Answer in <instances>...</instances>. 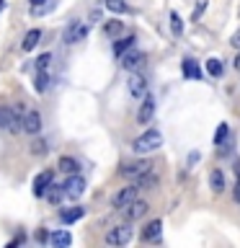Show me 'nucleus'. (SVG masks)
Segmentation results:
<instances>
[{
  "label": "nucleus",
  "instance_id": "aec40b11",
  "mask_svg": "<svg viewBox=\"0 0 240 248\" xmlns=\"http://www.w3.org/2000/svg\"><path fill=\"white\" fill-rule=\"evenodd\" d=\"M135 42H137L135 36H124V39H116V42H114V54H116V57H121V54L127 52V49H132V46H135Z\"/></svg>",
  "mask_w": 240,
  "mask_h": 248
},
{
  "label": "nucleus",
  "instance_id": "c85d7f7f",
  "mask_svg": "<svg viewBox=\"0 0 240 248\" xmlns=\"http://www.w3.org/2000/svg\"><path fill=\"white\" fill-rule=\"evenodd\" d=\"M106 8L111 13H127V3L124 0H106Z\"/></svg>",
  "mask_w": 240,
  "mask_h": 248
},
{
  "label": "nucleus",
  "instance_id": "7ed1b4c3",
  "mask_svg": "<svg viewBox=\"0 0 240 248\" xmlns=\"http://www.w3.org/2000/svg\"><path fill=\"white\" fill-rule=\"evenodd\" d=\"M62 189H65V199H80L83 191H85V178L80 173L67 176L65 184H62Z\"/></svg>",
  "mask_w": 240,
  "mask_h": 248
},
{
  "label": "nucleus",
  "instance_id": "393cba45",
  "mask_svg": "<svg viewBox=\"0 0 240 248\" xmlns=\"http://www.w3.org/2000/svg\"><path fill=\"white\" fill-rule=\"evenodd\" d=\"M222 60H217V57H212V60H207V73L212 75V78H220L222 75Z\"/></svg>",
  "mask_w": 240,
  "mask_h": 248
},
{
  "label": "nucleus",
  "instance_id": "2f4dec72",
  "mask_svg": "<svg viewBox=\"0 0 240 248\" xmlns=\"http://www.w3.org/2000/svg\"><path fill=\"white\" fill-rule=\"evenodd\" d=\"M36 243H46V240H49V232H46V230H36Z\"/></svg>",
  "mask_w": 240,
  "mask_h": 248
},
{
  "label": "nucleus",
  "instance_id": "dca6fc26",
  "mask_svg": "<svg viewBox=\"0 0 240 248\" xmlns=\"http://www.w3.org/2000/svg\"><path fill=\"white\" fill-rule=\"evenodd\" d=\"M39 39H42V31H39V29H31L29 34L23 36V42H21V49H23V52H31V49H34V46L39 44Z\"/></svg>",
  "mask_w": 240,
  "mask_h": 248
},
{
  "label": "nucleus",
  "instance_id": "2eb2a0df",
  "mask_svg": "<svg viewBox=\"0 0 240 248\" xmlns=\"http://www.w3.org/2000/svg\"><path fill=\"white\" fill-rule=\"evenodd\" d=\"M209 186H212L214 194H222L225 191V173L220 168H214L212 173H209Z\"/></svg>",
  "mask_w": 240,
  "mask_h": 248
},
{
  "label": "nucleus",
  "instance_id": "72a5a7b5",
  "mask_svg": "<svg viewBox=\"0 0 240 248\" xmlns=\"http://www.w3.org/2000/svg\"><path fill=\"white\" fill-rule=\"evenodd\" d=\"M90 21H101V11H93L90 13Z\"/></svg>",
  "mask_w": 240,
  "mask_h": 248
},
{
  "label": "nucleus",
  "instance_id": "9b49d317",
  "mask_svg": "<svg viewBox=\"0 0 240 248\" xmlns=\"http://www.w3.org/2000/svg\"><path fill=\"white\" fill-rule=\"evenodd\" d=\"M23 132H29V135H39V129H42V116L39 111H26L23 114Z\"/></svg>",
  "mask_w": 240,
  "mask_h": 248
},
{
  "label": "nucleus",
  "instance_id": "cd10ccee",
  "mask_svg": "<svg viewBox=\"0 0 240 248\" xmlns=\"http://www.w3.org/2000/svg\"><path fill=\"white\" fill-rule=\"evenodd\" d=\"M31 153H34V155H46V153H49L46 140H34V142H31Z\"/></svg>",
  "mask_w": 240,
  "mask_h": 248
},
{
  "label": "nucleus",
  "instance_id": "bb28decb",
  "mask_svg": "<svg viewBox=\"0 0 240 248\" xmlns=\"http://www.w3.org/2000/svg\"><path fill=\"white\" fill-rule=\"evenodd\" d=\"M170 31H173L176 36L183 34V18L178 13H170Z\"/></svg>",
  "mask_w": 240,
  "mask_h": 248
},
{
  "label": "nucleus",
  "instance_id": "6e6552de",
  "mask_svg": "<svg viewBox=\"0 0 240 248\" xmlns=\"http://www.w3.org/2000/svg\"><path fill=\"white\" fill-rule=\"evenodd\" d=\"M155 116V98L150 93H145L142 96V104H139V111H137V122L139 124H150Z\"/></svg>",
  "mask_w": 240,
  "mask_h": 248
},
{
  "label": "nucleus",
  "instance_id": "f257e3e1",
  "mask_svg": "<svg viewBox=\"0 0 240 248\" xmlns=\"http://www.w3.org/2000/svg\"><path fill=\"white\" fill-rule=\"evenodd\" d=\"M163 145V135L158 129H147V132H142L135 142H132V150H135L137 155H150V153H155L158 147Z\"/></svg>",
  "mask_w": 240,
  "mask_h": 248
},
{
  "label": "nucleus",
  "instance_id": "f3484780",
  "mask_svg": "<svg viewBox=\"0 0 240 248\" xmlns=\"http://www.w3.org/2000/svg\"><path fill=\"white\" fill-rule=\"evenodd\" d=\"M135 184H137V189H152V186H158V176L152 170H147V173L135 178Z\"/></svg>",
  "mask_w": 240,
  "mask_h": 248
},
{
  "label": "nucleus",
  "instance_id": "f03ea898",
  "mask_svg": "<svg viewBox=\"0 0 240 248\" xmlns=\"http://www.w3.org/2000/svg\"><path fill=\"white\" fill-rule=\"evenodd\" d=\"M132 235H135V230L124 222V225H116V228H111L106 232V243L108 246H127L132 240Z\"/></svg>",
  "mask_w": 240,
  "mask_h": 248
},
{
  "label": "nucleus",
  "instance_id": "c9c22d12",
  "mask_svg": "<svg viewBox=\"0 0 240 248\" xmlns=\"http://www.w3.org/2000/svg\"><path fill=\"white\" fill-rule=\"evenodd\" d=\"M235 199H238V202H240V184H238V186H235Z\"/></svg>",
  "mask_w": 240,
  "mask_h": 248
},
{
  "label": "nucleus",
  "instance_id": "f704fd0d",
  "mask_svg": "<svg viewBox=\"0 0 240 248\" xmlns=\"http://www.w3.org/2000/svg\"><path fill=\"white\" fill-rule=\"evenodd\" d=\"M235 173H238V178H240V160H235Z\"/></svg>",
  "mask_w": 240,
  "mask_h": 248
},
{
  "label": "nucleus",
  "instance_id": "4c0bfd02",
  "mask_svg": "<svg viewBox=\"0 0 240 248\" xmlns=\"http://www.w3.org/2000/svg\"><path fill=\"white\" fill-rule=\"evenodd\" d=\"M3 8H5V0H0V11H3Z\"/></svg>",
  "mask_w": 240,
  "mask_h": 248
},
{
  "label": "nucleus",
  "instance_id": "e433bc0d",
  "mask_svg": "<svg viewBox=\"0 0 240 248\" xmlns=\"http://www.w3.org/2000/svg\"><path fill=\"white\" fill-rule=\"evenodd\" d=\"M29 3H31V5H39V3H42V0H29Z\"/></svg>",
  "mask_w": 240,
  "mask_h": 248
},
{
  "label": "nucleus",
  "instance_id": "39448f33",
  "mask_svg": "<svg viewBox=\"0 0 240 248\" xmlns=\"http://www.w3.org/2000/svg\"><path fill=\"white\" fill-rule=\"evenodd\" d=\"M142 65H145V54H142V52H137L135 46L121 54V67H124V70H129V73H137V70L142 67Z\"/></svg>",
  "mask_w": 240,
  "mask_h": 248
},
{
  "label": "nucleus",
  "instance_id": "a211bd4d",
  "mask_svg": "<svg viewBox=\"0 0 240 248\" xmlns=\"http://www.w3.org/2000/svg\"><path fill=\"white\" fill-rule=\"evenodd\" d=\"M83 215H85V209H83V207H70V209H62V222H65V225H73V222L80 220Z\"/></svg>",
  "mask_w": 240,
  "mask_h": 248
},
{
  "label": "nucleus",
  "instance_id": "b1692460",
  "mask_svg": "<svg viewBox=\"0 0 240 248\" xmlns=\"http://www.w3.org/2000/svg\"><path fill=\"white\" fill-rule=\"evenodd\" d=\"M34 88H36V93H44L46 88H49V75H46V70H39V75L34 80Z\"/></svg>",
  "mask_w": 240,
  "mask_h": 248
},
{
  "label": "nucleus",
  "instance_id": "0eeeda50",
  "mask_svg": "<svg viewBox=\"0 0 240 248\" xmlns=\"http://www.w3.org/2000/svg\"><path fill=\"white\" fill-rule=\"evenodd\" d=\"M147 209H150V204H147V202L135 199V202H129L127 207H121V215L132 222V220H139V217H145V215H147Z\"/></svg>",
  "mask_w": 240,
  "mask_h": 248
},
{
  "label": "nucleus",
  "instance_id": "7c9ffc66",
  "mask_svg": "<svg viewBox=\"0 0 240 248\" xmlns=\"http://www.w3.org/2000/svg\"><path fill=\"white\" fill-rule=\"evenodd\" d=\"M204 8H207V0H199V5L194 8V21H199V16L204 13Z\"/></svg>",
  "mask_w": 240,
  "mask_h": 248
},
{
  "label": "nucleus",
  "instance_id": "6ab92c4d",
  "mask_svg": "<svg viewBox=\"0 0 240 248\" xmlns=\"http://www.w3.org/2000/svg\"><path fill=\"white\" fill-rule=\"evenodd\" d=\"M49 240H52V246H57V248H65V246H70V243H73V235H70L67 230H57V232H52V235H49Z\"/></svg>",
  "mask_w": 240,
  "mask_h": 248
},
{
  "label": "nucleus",
  "instance_id": "f8f14e48",
  "mask_svg": "<svg viewBox=\"0 0 240 248\" xmlns=\"http://www.w3.org/2000/svg\"><path fill=\"white\" fill-rule=\"evenodd\" d=\"M127 88H129V93H132L135 98H142L145 93H147V83H145V78H142V75H137V73H135V75L129 78Z\"/></svg>",
  "mask_w": 240,
  "mask_h": 248
},
{
  "label": "nucleus",
  "instance_id": "412c9836",
  "mask_svg": "<svg viewBox=\"0 0 240 248\" xmlns=\"http://www.w3.org/2000/svg\"><path fill=\"white\" fill-rule=\"evenodd\" d=\"M57 166H60L62 173H67V176H73V173H77V170H80V166H77V160H75V158H65V155L60 158Z\"/></svg>",
  "mask_w": 240,
  "mask_h": 248
},
{
  "label": "nucleus",
  "instance_id": "4468645a",
  "mask_svg": "<svg viewBox=\"0 0 240 248\" xmlns=\"http://www.w3.org/2000/svg\"><path fill=\"white\" fill-rule=\"evenodd\" d=\"M44 197L52 202V204H60L62 199H65V189H62V184H49L44 191Z\"/></svg>",
  "mask_w": 240,
  "mask_h": 248
},
{
  "label": "nucleus",
  "instance_id": "ddd939ff",
  "mask_svg": "<svg viewBox=\"0 0 240 248\" xmlns=\"http://www.w3.org/2000/svg\"><path fill=\"white\" fill-rule=\"evenodd\" d=\"M49 184H52V170H42V173L34 178V197H44V191Z\"/></svg>",
  "mask_w": 240,
  "mask_h": 248
},
{
  "label": "nucleus",
  "instance_id": "c756f323",
  "mask_svg": "<svg viewBox=\"0 0 240 248\" xmlns=\"http://www.w3.org/2000/svg\"><path fill=\"white\" fill-rule=\"evenodd\" d=\"M49 62H52V54L49 52L39 54V57H36V70H46V67H49Z\"/></svg>",
  "mask_w": 240,
  "mask_h": 248
},
{
  "label": "nucleus",
  "instance_id": "423d86ee",
  "mask_svg": "<svg viewBox=\"0 0 240 248\" xmlns=\"http://www.w3.org/2000/svg\"><path fill=\"white\" fill-rule=\"evenodd\" d=\"M147 170H152V163L150 160H135V163H124V166L119 168V173L127 176V178H137V176L147 173Z\"/></svg>",
  "mask_w": 240,
  "mask_h": 248
},
{
  "label": "nucleus",
  "instance_id": "1a4fd4ad",
  "mask_svg": "<svg viewBox=\"0 0 240 248\" xmlns=\"http://www.w3.org/2000/svg\"><path fill=\"white\" fill-rule=\"evenodd\" d=\"M137 194H139L137 184H132V186H124L121 191H116V197H114V202H111V204H114L116 209H121V207H127L129 202H135V199H137Z\"/></svg>",
  "mask_w": 240,
  "mask_h": 248
},
{
  "label": "nucleus",
  "instance_id": "20e7f679",
  "mask_svg": "<svg viewBox=\"0 0 240 248\" xmlns=\"http://www.w3.org/2000/svg\"><path fill=\"white\" fill-rule=\"evenodd\" d=\"M88 36V23L83 21H70V26L65 29V44H77Z\"/></svg>",
  "mask_w": 240,
  "mask_h": 248
},
{
  "label": "nucleus",
  "instance_id": "5701e85b",
  "mask_svg": "<svg viewBox=\"0 0 240 248\" xmlns=\"http://www.w3.org/2000/svg\"><path fill=\"white\" fill-rule=\"evenodd\" d=\"M121 31H124V23L121 21H106L104 23V34L106 36H119Z\"/></svg>",
  "mask_w": 240,
  "mask_h": 248
},
{
  "label": "nucleus",
  "instance_id": "473e14b6",
  "mask_svg": "<svg viewBox=\"0 0 240 248\" xmlns=\"http://www.w3.org/2000/svg\"><path fill=\"white\" fill-rule=\"evenodd\" d=\"M230 44L235 46V49H240V29L235 31V34H232V39H230Z\"/></svg>",
  "mask_w": 240,
  "mask_h": 248
},
{
  "label": "nucleus",
  "instance_id": "9d476101",
  "mask_svg": "<svg viewBox=\"0 0 240 248\" xmlns=\"http://www.w3.org/2000/svg\"><path fill=\"white\" fill-rule=\"evenodd\" d=\"M160 235H163V222L160 220H152L142 228V240L145 243H158Z\"/></svg>",
  "mask_w": 240,
  "mask_h": 248
},
{
  "label": "nucleus",
  "instance_id": "4be33fe9",
  "mask_svg": "<svg viewBox=\"0 0 240 248\" xmlns=\"http://www.w3.org/2000/svg\"><path fill=\"white\" fill-rule=\"evenodd\" d=\"M183 75H186V78H194V80H199V78H201V67H199L194 60H183Z\"/></svg>",
  "mask_w": 240,
  "mask_h": 248
},
{
  "label": "nucleus",
  "instance_id": "a878e982",
  "mask_svg": "<svg viewBox=\"0 0 240 248\" xmlns=\"http://www.w3.org/2000/svg\"><path fill=\"white\" fill-rule=\"evenodd\" d=\"M227 137H230V124H227V122H222L220 127H217V132H214V145L225 142Z\"/></svg>",
  "mask_w": 240,
  "mask_h": 248
}]
</instances>
